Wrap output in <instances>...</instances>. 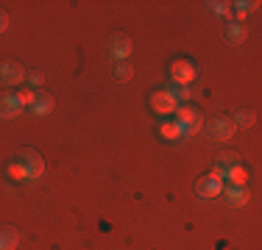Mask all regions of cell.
Returning a JSON list of instances; mask_svg holds the SVG:
<instances>
[{
  "mask_svg": "<svg viewBox=\"0 0 262 250\" xmlns=\"http://www.w3.org/2000/svg\"><path fill=\"white\" fill-rule=\"evenodd\" d=\"M20 164L26 167L28 181H39L42 175H45V159H42L39 153H34V150H23V153H20Z\"/></svg>",
  "mask_w": 262,
  "mask_h": 250,
  "instance_id": "obj_2",
  "label": "cell"
},
{
  "mask_svg": "<svg viewBox=\"0 0 262 250\" xmlns=\"http://www.w3.org/2000/svg\"><path fill=\"white\" fill-rule=\"evenodd\" d=\"M20 114H23V106L17 103L14 92L0 97V120H14V117H20Z\"/></svg>",
  "mask_w": 262,
  "mask_h": 250,
  "instance_id": "obj_7",
  "label": "cell"
},
{
  "mask_svg": "<svg viewBox=\"0 0 262 250\" xmlns=\"http://www.w3.org/2000/svg\"><path fill=\"white\" fill-rule=\"evenodd\" d=\"M223 181L232 184V186H246L248 184V170L243 164H234V167H229V170L223 172Z\"/></svg>",
  "mask_w": 262,
  "mask_h": 250,
  "instance_id": "obj_10",
  "label": "cell"
},
{
  "mask_svg": "<svg viewBox=\"0 0 262 250\" xmlns=\"http://www.w3.org/2000/svg\"><path fill=\"white\" fill-rule=\"evenodd\" d=\"M234 6H237V22H243V20H246V17L251 14L254 9H257L259 3H246V0H240V3H234Z\"/></svg>",
  "mask_w": 262,
  "mask_h": 250,
  "instance_id": "obj_21",
  "label": "cell"
},
{
  "mask_svg": "<svg viewBox=\"0 0 262 250\" xmlns=\"http://www.w3.org/2000/svg\"><path fill=\"white\" fill-rule=\"evenodd\" d=\"M159 134L162 136H165V139H182V136H184V131H182V125H179L176 120H165V122H162L159 125Z\"/></svg>",
  "mask_w": 262,
  "mask_h": 250,
  "instance_id": "obj_14",
  "label": "cell"
},
{
  "mask_svg": "<svg viewBox=\"0 0 262 250\" xmlns=\"http://www.w3.org/2000/svg\"><path fill=\"white\" fill-rule=\"evenodd\" d=\"M246 36H248V31H246V25H243V22H232L226 28V39L232 42V45H243Z\"/></svg>",
  "mask_w": 262,
  "mask_h": 250,
  "instance_id": "obj_15",
  "label": "cell"
},
{
  "mask_svg": "<svg viewBox=\"0 0 262 250\" xmlns=\"http://www.w3.org/2000/svg\"><path fill=\"white\" fill-rule=\"evenodd\" d=\"M115 78H117V81H128V78H131V67L126 64V61H120V64H117Z\"/></svg>",
  "mask_w": 262,
  "mask_h": 250,
  "instance_id": "obj_22",
  "label": "cell"
},
{
  "mask_svg": "<svg viewBox=\"0 0 262 250\" xmlns=\"http://www.w3.org/2000/svg\"><path fill=\"white\" fill-rule=\"evenodd\" d=\"M20 245V234L14 228H0V250H17Z\"/></svg>",
  "mask_w": 262,
  "mask_h": 250,
  "instance_id": "obj_13",
  "label": "cell"
},
{
  "mask_svg": "<svg viewBox=\"0 0 262 250\" xmlns=\"http://www.w3.org/2000/svg\"><path fill=\"white\" fill-rule=\"evenodd\" d=\"M26 70H23L20 64H14V61H6V64H0V81L3 84H9V86H14V84H23L26 81Z\"/></svg>",
  "mask_w": 262,
  "mask_h": 250,
  "instance_id": "obj_5",
  "label": "cell"
},
{
  "mask_svg": "<svg viewBox=\"0 0 262 250\" xmlns=\"http://www.w3.org/2000/svg\"><path fill=\"white\" fill-rule=\"evenodd\" d=\"M31 114L34 117H45V114H51L53 111V97L51 95H45V92H36V100H34V106H31Z\"/></svg>",
  "mask_w": 262,
  "mask_h": 250,
  "instance_id": "obj_9",
  "label": "cell"
},
{
  "mask_svg": "<svg viewBox=\"0 0 262 250\" xmlns=\"http://www.w3.org/2000/svg\"><path fill=\"white\" fill-rule=\"evenodd\" d=\"M9 28V17H6V11H0V34Z\"/></svg>",
  "mask_w": 262,
  "mask_h": 250,
  "instance_id": "obj_25",
  "label": "cell"
},
{
  "mask_svg": "<svg viewBox=\"0 0 262 250\" xmlns=\"http://www.w3.org/2000/svg\"><path fill=\"white\" fill-rule=\"evenodd\" d=\"M6 172H9V178H11V181H20V184H23V181H28V172H26V167H23L20 161H11Z\"/></svg>",
  "mask_w": 262,
  "mask_h": 250,
  "instance_id": "obj_16",
  "label": "cell"
},
{
  "mask_svg": "<svg viewBox=\"0 0 262 250\" xmlns=\"http://www.w3.org/2000/svg\"><path fill=\"white\" fill-rule=\"evenodd\" d=\"M209 9L215 11V14H221V17H232V9H229V3H209Z\"/></svg>",
  "mask_w": 262,
  "mask_h": 250,
  "instance_id": "obj_23",
  "label": "cell"
},
{
  "mask_svg": "<svg viewBox=\"0 0 262 250\" xmlns=\"http://www.w3.org/2000/svg\"><path fill=\"white\" fill-rule=\"evenodd\" d=\"M151 109L157 111V114L167 117V114H173V111L179 109V103H176V97H173L167 89H162V92H154L151 95Z\"/></svg>",
  "mask_w": 262,
  "mask_h": 250,
  "instance_id": "obj_3",
  "label": "cell"
},
{
  "mask_svg": "<svg viewBox=\"0 0 262 250\" xmlns=\"http://www.w3.org/2000/svg\"><path fill=\"white\" fill-rule=\"evenodd\" d=\"M232 122H234V128H251V125H254V114H251V111H237Z\"/></svg>",
  "mask_w": 262,
  "mask_h": 250,
  "instance_id": "obj_19",
  "label": "cell"
},
{
  "mask_svg": "<svg viewBox=\"0 0 262 250\" xmlns=\"http://www.w3.org/2000/svg\"><path fill=\"white\" fill-rule=\"evenodd\" d=\"M14 97H17V103H20L23 109H31L34 100H36V92L34 89H20V92H14Z\"/></svg>",
  "mask_w": 262,
  "mask_h": 250,
  "instance_id": "obj_17",
  "label": "cell"
},
{
  "mask_svg": "<svg viewBox=\"0 0 262 250\" xmlns=\"http://www.w3.org/2000/svg\"><path fill=\"white\" fill-rule=\"evenodd\" d=\"M234 164H240V161H237V153H221V156H217V164L215 167L226 172L229 167H234Z\"/></svg>",
  "mask_w": 262,
  "mask_h": 250,
  "instance_id": "obj_18",
  "label": "cell"
},
{
  "mask_svg": "<svg viewBox=\"0 0 262 250\" xmlns=\"http://www.w3.org/2000/svg\"><path fill=\"white\" fill-rule=\"evenodd\" d=\"M170 78L176 81V86H190L192 81L198 78V70H195V64H192V61L176 59L170 64Z\"/></svg>",
  "mask_w": 262,
  "mask_h": 250,
  "instance_id": "obj_1",
  "label": "cell"
},
{
  "mask_svg": "<svg viewBox=\"0 0 262 250\" xmlns=\"http://www.w3.org/2000/svg\"><path fill=\"white\" fill-rule=\"evenodd\" d=\"M223 195H226L229 206H246L248 200H251L248 186H232V184H226V186H223Z\"/></svg>",
  "mask_w": 262,
  "mask_h": 250,
  "instance_id": "obj_8",
  "label": "cell"
},
{
  "mask_svg": "<svg viewBox=\"0 0 262 250\" xmlns=\"http://www.w3.org/2000/svg\"><path fill=\"white\" fill-rule=\"evenodd\" d=\"M173 97H176V103H182V106H187V100L192 97V92H190V86H173V89H167Z\"/></svg>",
  "mask_w": 262,
  "mask_h": 250,
  "instance_id": "obj_20",
  "label": "cell"
},
{
  "mask_svg": "<svg viewBox=\"0 0 262 250\" xmlns=\"http://www.w3.org/2000/svg\"><path fill=\"white\" fill-rule=\"evenodd\" d=\"M173 114H176V122L182 125V128H187V125L195 122V120H201V111H198L195 106H179Z\"/></svg>",
  "mask_w": 262,
  "mask_h": 250,
  "instance_id": "obj_12",
  "label": "cell"
},
{
  "mask_svg": "<svg viewBox=\"0 0 262 250\" xmlns=\"http://www.w3.org/2000/svg\"><path fill=\"white\" fill-rule=\"evenodd\" d=\"M26 78H28L31 86H42V75H39V72H28Z\"/></svg>",
  "mask_w": 262,
  "mask_h": 250,
  "instance_id": "obj_24",
  "label": "cell"
},
{
  "mask_svg": "<svg viewBox=\"0 0 262 250\" xmlns=\"http://www.w3.org/2000/svg\"><path fill=\"white\" fill-rule=\"evenodd\" d=\"M209 136H212V139H217V142L232 139V136H234V122L226 120V117H221V120H212V122H209Z\"/></svg>",
  "mask_w": 262,
  "mask_h": 250,
  "instance_id": "obj_6",
  "label": "cell"
},
{
  "mask_svg": "<svg viewBox=\"0 0 262 250\" xmlns=\"http://www.w3.org/2000/svg\"><path fill=\"white\" fill-rule=\"evenodd\" d=\"M198 195H201V197H217V195H223V184H221V181H212L209 178V175H207V178H201V181H198Z\"/></svg>",
  "mask_w": 262,
  "mask_h": 250,
  "instance_id": "obj_11",
  "label": "cell"
},
{
  "mask_svg": "<svg viewBox=\"0 0 262 250\" xmlns=\"http://www.w3.org/2000/svg\"><path fill=\"white\" fill-rule=\"evenodd\" d=\"M109 53H112V59L126 61L128 56H131V39H128L126 34H115L109 39Z\"/></svg>",
  "mask_w": 262,
  "mask_h": 250,
  "instance_id": "obj_4",
  "label": "cell"
}]
</instances>
